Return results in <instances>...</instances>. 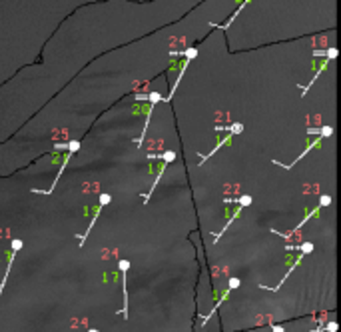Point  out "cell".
I'll return each instance as SVG.
<instances>
[{"label":"cell","mask_w":341,"mask_h":332,"mask_svg":"<svg viewBox=\"0 0 341 332\" xmlns=\"http://www.w3.org/2000/svg\"><path fill=\"white\" fill-rule=\"evenodd\" d=\"M118 266H120V272H122V280H124V310L122 314H128V288H126V274H128V268H130V260H120L118 262Z\"/></svg>","instance_id":"2"},{"label":"cell","mask_w":341,"mask_h":332,"mask_svg":"<svg viewBox=\"0 0 341 332\" xmlns=\"http://www.w3.org/2000/svg\"><path fill=\"white\" fill-rule=\"evenodd\" d=\"M88 332H98V330H94V328H92V330H88Z\"/></svg>","instance_id":"4"},{"label":"cell","mask_w":341,"mask_h":332,"mask_svg":"<svg viewBox=\"0 0 341 332\" xmlns=\"http://www.w3.org/2000/svg\"><path fill=\"white\" fill-rule=\"evenodd\" d=\"M110 200H112V196H110V194H102V196H100V206H106Z\"/></svg>","instance_id":"3"},{"label":"cell","mask_w":341,"mask_h":332,"mask_svg":"<svg viewBox=\"0 0 341 332\" xmlns=\"http://www.w3.org/2000/svg\"><path fill=\"white\" fill-rule=\"evenodd\" d=\"M22 248V240L20 238H14L12 240V252H10V260H8V266H6V274L2 278V284H0V294H2V290H4V286H6V280H8V274H10V266H12V262L16 259L18 250Z\"/></svg>","instance_id":"1"}]
</instances>
